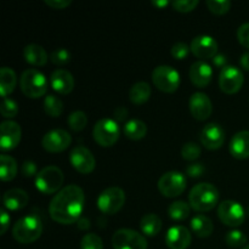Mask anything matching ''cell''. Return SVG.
Instances as JSON below:
<instances>
[{
    "instance_id": "6da1fadb",
    "label": "cell",
    "mask_w": 249,
    "mask_h": 249,
    "mask_svg": "<svg viewBox=\"0 0 249 249\" xmlns=\"http://www.w3.org/2000/svg\"><path fill=\"white\" fill-rule=\"evenodd\" d=\"M85 195L77 185H68L57 192L51 199L49 213L53 221L62 225L74 224L84 211Z\"/></svg>"
},
{
    "instance_id": "7a4b0ae2",
    "label": "cell",
    "mask_w": 249,
    "mask_h": 249,
    "mask_svg": "<svg viewBox=\"0 0 249 249\" xmlns=\"http://www.w3.org/2000/svg\"><path fill=\"white\" fill-rule=\"evenodd\" d=\"M219 191L209 182H201L192 187L189 195V204L196 212H209L218 204Z\"/></svg>"
},
{
    "instance_id": "3957f363",
    "label": "cell",
    "mask_w": 249,
    "mask_h": 249,
    "mask_svg": "<svg viewBox=\"0 0 249 249\" xmlns=\"http://www.w3.org/2000/svg\"><path fill=\"white\" fill-rule=\"evenodd\" d=\"M43 232V224L36 215H27L16 221L12 229V236L22 245H29L38 240Z\"/></svg>"
},
{
    "instance_id": "277c9868",
    "label": "cell",
    "mask_w": 249,
    "mask_h": 249,
    "mask_svg": "<svg viewBox=\"0 0 249 249\" xmlns=\"http://www.w3.org/2000/svg\"><path fill=\"white\" fill-rule=\"evenodd\" d=\"M19 87L22 92L29 99H39L48 91V79L38 70H27L19 78Z\"/></svg>"
},
{
    "instance_id": "5b68a950",
    "label": "cell",
    "mask_w": 249,
    "mask_h": 249,
    "mask_svg": "<svg viewBox=\"0 0 249 249\" xmlns=\"http://www.w3.org/2000/svg\"><path fill=\"white\" fill-rule=\"evenodd\" d=\"M65 181L62 170L56 165L43 168L36 177V187L43 195L57 194Z\"/></svg>"
},
{
    "instance_id": "8992f818",
    "label": "cell",
    "mask_w": 249,
    "mask_h": 249,
    "mask_svg": "<svg viewBox=\"0 0 249 249\" xmlns=\"http://www.w3.org/2000/svg\"><path fill=\"white\" fill-rule=\"evenodd\" d=\"M121 129L116 119L102 118L95 124L92 138L101 147H111L118 141Z\"/></svg>"
},
{
    "instance_id": "52a82bcc",
    "label": "cell",
    "mask_w": 249,
    "mask_h": 249,
    "mask_svg": "<svg viewBox=\"0 0 249 249\" xmlns=\"http://www.w3.org/2000/svg\"><path fill=\"white\" fill-rule=\"evenodd\" d=\"M125 192L121 187L112 186L104 190L97 197V208L107 215H113L123 208L125 203Z\"/></svg>"
},
{
    "instance_id": "ba28073f",
    "label": "cell",
    "mask_w": 249,
    "mask_h": 249,
    "mask_svg": "<svg viewBox=\"0 0 249 249\" xmlns=\"http://www.w3.org/2000/svg\"><path fill=\"white\" fill-rule=\"evenodd\" d=\"M152 82L158 90L172 94L180 85V74L170 66H158L152 72Z\"/></svg>"
},
{
    "instance_id": "9c48e42d",
    "label": "cell",
    "mask_w": 249,
    "mask_h": 249,
    "mask_svg": "<svg viewBox=\"0 0 249 249\" xmlns=\"http://www.w3.org/2000/svg\"><path fill=\"white\" fill-rule=\"evenodd\" d=\"M113 249H147L145 236L131 229H119L112 237Z\"/></svg>"
},
{
    "instance_id": "30bf717a",
    "label": "cell",
    "mask_w": 249,
    "mask_h": 249,
    "mask_svg": "<svg viewBox=\"0 0 249 249\" xmlns=\"http://www.w3.org/2000/svg\"><path fill=\"white\" fill-rule=\"evenodd\" d=\"M186 189V178L179 172H168L158 180V190L168 198L178 197Z\"/></svg>"
},
{
    "instance_id": "8fae6325",
    "label": "cell",
    "mask_w": 249,
    "mask_h": 249,
    "mask_svg": "<svg viewBox=\"0 0 249 249\" xmlns=\"http://www.w3.org/2000/svg\"><path fill=\"white\" fill-rule=\"evenodd\" d=\"M218 216L223 224L230 228H237L245 223L246 212L238 202L223 201L218 207Z\"/></svg>"
},
{
    "instance_id": "7c38bea8",
    "label": "cell",
    "mask_w": 249,
    "mask_h": 249,
    "mask_svg": "<svg viewBox=\"0 0 249 249\" xmlns=\"http://www.w3.org/2000/svg\"><path fill=\"white\" fill-rule=\"evenodd\" d=\"M245 83V77L240 68L235 66H226L219 75V87L225 94L232 95L241 90Z\"/></svg>"
},
{
    "instance_id": "4fadbf2b",
    "label": "cell",
    "mask_w": 249,
    "mask_h": 249,
    "mask_svg": "<svg viewBox=\"0 0 249 249\" xmlns=\"http://www.w3.org/2000/svg\"><path fill=\"white\" fill-rule=\"evenodd\" d=\"M70 162L72 167L80 174H90L96 167L94 155L85 146H75L70 153Z\"/></svg>"
},
{
    "instance_id": "5bb4252c",
    "label": "cell",
    "mask_w": 249,
    "mask_h": 249,
    "mask_svg": "<svg viewBox=\"0 0 249 249\" xmlns=\"http://www.w3.org/2000/svg\"><path fill=\"white\" fill-rule=\"evenodd\" d=\"M71 142H72V138L63 129L50 130L43 136V140H41V145H43L44 150L51 153L63 152V151L70 147Z\"/></svg>"
},
{
    "instance_id": "9a60e30c",
    "label": "cell",
    "mask_w": 249,
    "mask_h": 249,
    "mask_svg": "<svg viewBox=\"0 0 249 249\" xmlns=\"http://www.w3.org/2000/svg\"><path fill=\"white\" fill-rule=\"evenodd\" d=\"M22 130L18 123L14 121H5L0 125V148L2 151H11L18 146L21 141Z\"/></svg>"
},
{
    "instance_id": "2e32d148",
    "label": "cell",
    "mask_w": 249,
    "mask_h": 249,
    "mask_svg": "<svg viewBox=\"0 0 249 249\" xmlns=\"http://www.w3.org/2000/svg\"><path fill=\"white\" fill-rule=\"evenodd\" d=\"M190 49L196 57L201 58V61L214 58L218 55V43L209 36H199L194 38Z\"/></svg>"
},
{
    "instance_id": "e0dca14e",
    "label": "cell",
    "mask_w": 249,
    "mask_h": 249,
    "mask_svg": "<svg viewBox=\"0 0 249 249\" xmlns=\"http://www.w3.org/2000/svg\"><path fill=\"white\" fill-rule=\"evenodd\" d=\"M189 106L192 117L197 121H206L212 116V112H213V104L208 95L203 92L192 94L190 97Z\"/></svg>"
},
{
    "instance_id": "ac0fdd59",
    "label": "cell",
    "mask_w": 249,
    "mask_h": 249,
    "mask_svg": "<svg viewBox=\"0 0 249 249\" xmlns=\"http://www.w3.org/2000/svg\"><path fill=\"white\" fill-rule=\"evenodd\" d=\"M199 139L207 150H218L225 141V131L219 124L209 123L201 130Z\"/></svg>"
},
{
    "instance_id": "d6986e66",
    "label": "cell",
    "mask_w": 249,
    "mask_h": 249,
    "mask_svg": "<svg viewBox=\"0 0 249 249\" xmlns=\"http://www.w3.org/2000/svg\"><path fill=\"white\" fill-rule=\"evenodd\" d=\"M191 232L182 225L173 226L165 235V243L170 249H187L191 245Z\"/></svg>"
},
{
    "instance_id": "ffe728a7",
    "label": "cell",
    "mask_w": 249,
    "mask_h": 249,
    "mask_svg": "<svg viewBox=\"0 0 249 249\" xmlns=\"http://www.w3.org/2000/svg\"><path fill=\"white\" fill-rule=\"evenodd\" d=\"M189 74L192 84L196 85L197 88H206L212 82L213 70H212L208 63L199 60L197 62L192 63Z\"/></svg>"
},
{
    "instance_id": "44dd1931",
    "label": "cell",
    "mask_w": 249,
    "mask_h": 249,
    "mask_svg": "<svg viewBox=\"0 0 249 249\" xmlns=\"http://www.w3.org/2000/svg\"><path fill=\"white\" fill-rule=\"evenodd\" d=\"M50 85L58 94L67 95L74 89V78L68 71L56 70L50 77Z\"/></svg>"
},
{
    "instance_id": "7402d4cb",
    "label": "cell",
    "mask_w": 249,
    "mask_h": 249,
    "mask_svg": "<svg viewBox=\"0 0 249 249\" xmlns=\"http://www.w3.org/2000/svg\"><path fill=\"white\" fill-rule=\"evenodd\" d=\"M231 156L236 160H247L249 158V131H238L231 139L229 146Z\"/></svg>"
},
{
    "instance_id": "603a6c76",
    "label": "cell",
    "mask_w": 249,
    "mask_h": 249,
    "mask_svg": "<svg viewBox=\"0 0 249 249\" xmlns=\"http://www.w3.org/2000/svg\"><path fill=\"white\" fill-rule=\"evenodd\" d=\"M29 202V196L24 190L11 189L7 190L2 196L4 208L9 211H19L27 207Z\"/></svg>"
},
{
    "instance_id": "cb8c5ba5",
    "label": "cell",
    "mask_w": 249,
    "mask_h": 249,
    "mask_svg": "<svg viewBox=\"0 0 249 249\" xmlns=\"http://www.w3.org/2000/svg\"><path fill=\"white\" fill-rule=\"evenodd\" d=\"M23 56L26 62H28L32 66H36V67L45 66L49 60V56L46 53L45 49L40 45H36V44L27 45L23 49Z\"/></svg>"
},
{
    "instance_id": "d4e9b609",
    "label": "cell",
    "mask_w": 249,
    "mask_h": 249,
    "mask_svg": "<svg viewBox=\"0 0 249 249\" xmlns=\"http://www.w3.org/2000/svg\"><path fill=\"white\" fill-rule=\"evenodd\" d=\"M191 230L195 235L199 238H207L213 233L214 225L213 221L206 215H196L191 220Z\"/></svg>"
},
{
    "instance_id": "484cf974",
    "label": "cell",
    "mask_w": 249,
    "mask_h": 249,
    "mask_svg": "<svg viewBox=\"0 0 249 249\" xmlns=\"http://www.w3.org/2000/svg\"><path fill=\"white\" fill-rule=\"evenodd\" d=\"M17 84V77L14 70L9 67H2L0 70V94L2 99L11 94Z\"/></svg>"
},
{
    "instance_id": "4316f807",
    "label": "cell",
    "mask_w": 249,
    "mask_h": 249,
    "mask_svg": "<svg viewBox=\"0 0 249 249\" xmlns=\"http://www.w3.org/2000/svg\"><path fill=\"white\" fill-rule=\"evenodd\" d=\"M162 220L158 215L156 214L150 213L146 214L142 216L140 221V229L142 231L143 235L148 236V237H153V236H157L158 233L162 230Z\"/></svg>"
},
{
    "instance_id": "83f0119b",
    "label": "cell",
    "mask_w": 249,
    "mask_h": 249,
    "mask_svg": "<svg viewBox=\"0 0 249 249\" xmlns=\"http://www.w3.org/2000/svg\"><path fill=\"white\" fill-rule=\"evenodd\" d=\"M151 87L146 82L135 83L129 90V100L134 105H143L151 97Z\"/></svg>"
},
{
    "instance_id": "f1b7e54d",
    "label": "cell",
    "mask_w": 249,
    "mask_h": 249,
    "mask_svg": "<svg viewBox=\"0 0 249 249\" xmlns=\"http://www.w3.org/2000/svg\"><path fill=\"white\" fill-rule=\"evenodd\" d=\"M123 131L128 139L133 141H139L145 138L147 134V125L140 119H130L124 125Z\"/></svg>"
},
{
    "instance_id": "f546056e",
    "label": "cell",
    "mask_w": 249,
    "mask_h": 249,
    "mask_svg": "<svg viewBox=\"0 0 249 249\" xmlns=\"http://www.w3.org/2000/svg\"><path fill=\"white\" fill-rule=\"evenodd\" d=\"M17 170V162L7 155L0 156V178L2 181H11L16 178Z\"/></svg>"
},
{
    "instance_id": "4dcf8cb0",
    "label": "cell",
    "mask_w": 249,
    "mask_h": 249,
    "mask_svg": "<svg viewBox=\"0 0 249 249\" xmlns=\"http://www.w3.org/2000/svg\"><path fill=\"white\" fill-rule=\"evenodd\" d=\"M191 213V207L189 203L184 201H175L168 208V214L170 219L175 221H182L187 219Z\"/></svg>"
},
{
    "instance_id": "1f68e13d",
    "label": "cell",
    "mask_w": 249,
    "mask_h": 249,
    "mask_svg": "<svg viewBox=\"0 0 249 249\" xmlns=\"http://www.w3.org/2000/svg\"><path fill=\"white\" fill-rule=\"evenodd\" d=\"M44 111L48 116L57 118L63 112V102L55 95H48L44 100Z\"/></svg>"
},
{
    "instance_id": "d6a6232c",
    "label": "cell",
    "mask_w": 249,
    "mask_h": 249,
    "mask_svg": "<svg viewBox=\"0 0 249 249\" xmlns=\"http://www.w3.org/2000/svg\"><path fill=\"white\" fill-rule=\"evenodd\" d=\"M67 122L73 131H82L88 125V116L83 111H75L70 114Z\"/></svg>"
},
{
    "instance_id": "836d02e7",
    "label": "cell",
    "mask_w": 249,
    "mask_h": 249,
    "mask_svg": "<svg viewBox=\"0 0 249 249\" xmlns=\"http://www.w3.org/2000/svg\"><path fill=\"white\" fill-rule=\"evenodd\" d=\"M225 242L229 247L238 248V247H245L247 246V236L238 230H231L226 233L225 236Z\"/></svg>"
},
{
    "instance_id": "e575fe53",
    "label": "cell",
    "mask_w": 249,
    "mask_h": 249,
    "mask_svg": "<svg viewBox=\"0 0 249 249\" xmlns=\"http://www.w3.org/2000/svg\"><path fill=\"white\" fill-rule=\"evenodd\" d=\"M0 112H1V116L4 118H14L18 113V104L15 100L5 97V99H2Z\"/></svg>"
},
{
    "instance_id": "d590c367",
    "label": "cell",
    "mask_w": 249,
    "mask_h": 249,
    "mask_svg": "<svg viewBox=\"0 0 249 249\" xmlns=\"http://www.w3.org/2000/svg\"><path fill=\"white\" fill-rule=\"evenodd\" d=\"M80 249H104V242L96 233H87L80 241Z\"/></svg>"
},
{
    "instance_id": "8d00e7d4",
    "label": "cell",
    "mask_w": 249,
    "mask_h": 249,
    "mask_svg": "<svg viewBox=\"0 0 249 249\" xmlns=\"http://www.w3.org/2000/svg\"><path fill=\"white\" fill-rule=\"evenodd\" d=\"M209 11L214 15H225L230 10L231 1L229 0H208L207 1Z\"/></svg>"
},
{
    "instance_id": "74e56055",
    "label": "cell",
    "mask_w": 249,
    "mask_h": 249,
    "mask_svg": "<svg viewBox=\"0 0 249 249\" xmlns=\"http://www.w3.org/2000/svg\"><path fill=\"white\" fill-rule=\"evenodd\" d=\"M181 156L185 160H196L201 156V147L195 142H187L182 146L181 148Z\"/></svg>"
},
{
    "instance_id": "f35d334b",
    "label": "cell",
    "mask_w": 249,
    "mask_h": 249,
    "mask_svg": "<svg viewBox=\"0 0 249 249\" xmlns=\"http://www.w3.org/2000/svg\"><path fill=\"white\" fill-rule=\"evenodd\" d=\"M71 60V53H68L66 49H56L53 53H50V61L53 63V65L62 66L66 65V63L70 62Z\"/></svg>"
},
{
    "instance_id": "ab89813d",
    "label": "cell",
    "mask_w": 249,
    "mask_h": 249,
    "mask_svg": "<svg viewBox=\"0 0 249 249\" xmlns=\"http://www.w3.org/2000/svg\"><path fill=\"white\" fill-rule=\"evenodd\" d=\"M198 0H179V1H174L172 5L174 10H177L178 12L186 14V12L194 11L198 6Z\"/></svg>"
},
{
    "instance_id": "60d3db41",
    "label": "cell",
    "mask_w": 249,
    "mask_h": 249,
    "mask_svg": "<svg viewBox=\"0 0 249 249\" xmlns=\"http://www.w3.org/2000/svg\"><path fill=\"white\" fill-rule=\"evenodd\" d=\"M191 51L190 46L185 43H177L172 46V50H170V53L174 58L177 60H184L185 57H187L189 53Z\"/></svg>"
},
{
    "instance_id": "b9f144b4",
    "label": "cell",
    "mask_w": 249,
    "mask_h": 249,
    "mask_svg": "<svg viewBox=\"0 0 249 249\" xmlns=\"http://www.w3.org/2000/svg\"><path fill=\"white\" fill-rule=\"evenodd\" d=\"M237 39L242 46L246 49H249V22L248 23H243L237 29Z\"/></svg>"
},
{
    "instance_id": "7bdbcfd3",
    "label": "cell",
    "mask_w": 249,
    "mask_h": 249,
    "mask_svg": "<svg viewBox=\"0 0 249 249\" xmlns=\"http://www.w3.org/2000/svg\"><path fill=\"white\" fill-rule=\"evenodd\" d=\"M206 172V168L202 163H192V164L187 165L186 168V174L189 175L190 178H199L204 174Z\"/></svg>"
},
{
    "instance_id": "ee69618b",
    "label": "cell",
    "mask_w": 249,
    "mask_h": 249,
    "mask_svg": "<svg viewBox=\"0 0 249 249\" xmlns=\"http://www.w3.org/2000/svg\"><path fill=\"white\" fill-rule=\"evenodd\" d=\"M22 174L24 175L26 178H31L33 177V175H38V173H36V163L31 162V160H26V162L22 164Z\"/></svg>"
},
{
    "instance_id": "f6af8a7d",
    "label": "cell",
    "mask_w": 249,
    "mask_h": 249,
    "mask_svg": "<svg viewBox=\"0 0 249 249\" xmlns=\"http://www.w3.org/2000/svg\"><path fill=\"white\" fill-rule=\"evenodd\" d=\"M45 4L48 6H50L51 9L55 10H62L66 9L67 6H70L72 4L71 0H45Z\"/></svg>"
},
{
    "instance_id": "bcb514c9",
    "label": "cell",
    "mask_w": 249,
    "mask_h": 249,
    "mask_svg": "<svg viewBox=\"0 0 249 249\" xmlns=\"http://www.w3.org/2000/svg\"><path fill=\"white\" fill-rule=\"evenodd\" d=\"M10 220H11V218H10V215L7 214L6 209L2 208L1 212H0V226H1L0 235H4V233L6 232V230L9 229L10 225Z\"/></svg>"
},
{
    "instance_id": "7dc6e473",
    "label": "cell",
    "mask_w": 249,
    "mask_h": 249,
    "mask_svg": "<svg viewBox=\"0 0 249 249\" xmlns=\"http://www.w3.org/2000/svg\"><path fill=\"white\" fill-rule=\"evenodd\" d=\"M114 118H116V121H124V119L128 117V109L125 108V107L121 106V107H117L116 111H114L113 113Z\"/></svg>"
},
{
    "instance_id": "c3c4849f",
    "label": "cell",
    "mask_w": 249,
    "mask_h": 249,
    "mask_svg": "<svg viewBox=\"0 0 249 249\" xmlns=\"http://www.w3.org/2000/svg\"><path fill=\"white\" fill-rule=\"evenodd\" d=\"M213 63H214V66H216V67L225 68L226 63H228V60H226V57L224 55H219L218 53V55L213 58Z\"/></svg>"
},
{
    "instance_id": "681fc988",
    "label": "cell",
    "mask_w": 249,
    "mask_h": 249,
    "mask_svg": "<svg viewBox=\"0 0 249 249\" xmlns=\"http://www.w3.org/2000/svg\"><path fill=\"white\" fill-rule=\"evenodd\" d=\"M240 62H241V66H242L243 70L249 71V53H243V55L241 56Z\"/></svg>"
},
{
    "instance_id": "f907efd6",
    "label": "cell",
    "mask_w": 249,
    "mask_h": 249,
    "mask_svg": "<svg viewBox=\"0 0 249 249\" xmlns=\"http://www.w3.org/2000/svg\"><path fill=\"white\" fill-rule=\"evenodd\" d=\"M78 228H79L80 230H87V229L90 228V221L88 220V219L80 218L79 220H78Z\"/></svg>"
},
{
    "instance_id": "816d5d0a",
    "label": "cell",
    "mask_w": 249,
    "mask_h": 249,
    "mask_svg": "<svg viewBox=\"0 0 249 249\" xmlns=\"http://www.w3.org/2000/svg\"><path fill=\"white\" fill-rule=\"evenodd\" d=\"M168 4H169V2H168L167 0H163V1H152V5H153V6L158 7V9H162V7L167 6Z\"/></svg>"
},
{
    "instance_id": "f5cc1de1",
    "label": "cell",
    "mask_w": 249,
    "mask_h": 249,
    "mask_svg": "<svg viewBox=\"0 0 249 249\" xmlns=\"http://www.w3.org/2000/svg\"><path fill=\"white\" fill-rule=\"evenodd\" d=\"M242 249H249V245H247V246H245V247H243Z\"/></svg>"
}]
</instances>
